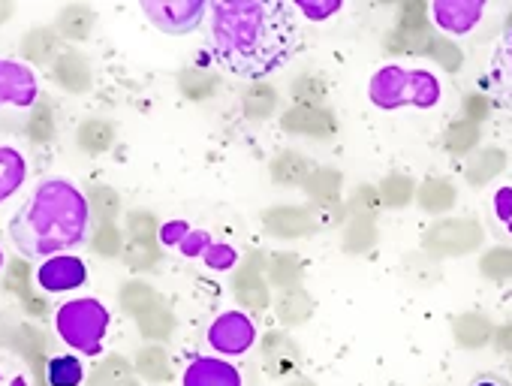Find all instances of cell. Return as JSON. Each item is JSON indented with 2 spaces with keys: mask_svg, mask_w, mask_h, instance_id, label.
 <instances>
[{
  "mask_svg": "<svg viewBox=\"0 0 512 386\" xmlns=\"http://www.w3.org/2000/svg\"><path fill=\"white\" fill-rule=\"evenodd\" d=\"M341 0H296L293 4V10L302 16V19H308L311 25H323V22H329L332 16H338L341 13Z\"/></svg>",
  "mask_w": 512,
  "mask_h": 386,
  "instance_id": "obj_14",
  "label": "cell"
},
{
  "mask_svg": "<svg viewBox=\"0 0 512 386\" xmlns=\"http://www.w3.org/2000/svg\"><path fill=\"white\" fill-rule=\"evenodd\" d=\"M485 16V0H434L431 22L449 37H467Z\"/></svg>",
  "mask_w": 512,
  "mask_h": 386,
  "instance_id": "obj_8",
  "label": "cell"
},
{
  "mask_svg": "<svg viewBox=\"0 0 512 386\" xmlns=\"http://www.w3.org/2000/svg\"><path fill=\"white\" fill-rule=\"evenodd\" d=\"M28 178V160L19 148L0 145V203H7Z\"/></svg>",
  "mask_w": 512,
  "mask_h": 386,
  "instance_id": "obj_12",
  "label": "cell"
},
{
  "mask_svg": "<svg viewBox=\"0 0 512 386\" xmlns=\"http://www.w3.org/2000/svg\"><path fill=\"white\" fill-rule=\"evenodd\" d=\"M181 386H244L241 371L220 356H196L181 374Z\"/></svg>",
  "mask_w": 512,
  "mask_h": 386,
  "instance_id": "obj_11",
  "label": "cell"
},
{
  "mask_svg": "<svg viewBox=\"0 0 512 386\" xmlns=\"http://www.w3.org/2000/svg\"><path fill=\"white\" fill-rule=\"evenodd\" d=\"M0 269H4V251H0Z\"/></svg>",
  "mask_w": 512,
  "mask_h": 386,
  "instance_id": "obj_20",
  "label": "cell"
},
{
  "mask_svg": "<svg viewBox=\"0 0 512 386\" xmlns=\"http://www.w3.org/2000/svg\"><path fill=\"white\" fill-rule=\"evenodd\" d=\"M485 82H488L491 103L512 115V28L494 46V52L488 58Z\"/></svg>",
  "mask_w": 512,
  "mask_h": 386,
  "instance_id": "obj_10",
  "label": "cell"
},
{
  "mask_svg": "<svg viewBox=\"0 0 512 386\" xmlns=\"http://www.w3.org/2000/svg\"><path fill=\"white\" fill-rule=\"evenodd\" d=\"M202 260H205L208 269L226 272V269H232V266L238 263V251H235L232 245H226V242H211V248L202 254Z\"/></svg>",
  "mask_w": 512,
  "mask_h": 386,
  "instance_id": "obj_15",
  "label": "cell"
},
{
  "mask_svg": "<svg viewBox=\"0 0 512 386\" xmlns=\"http://www.w3.org/2000/svg\"><path fill=\"white\" fill-rule=\"evenodd\" d=\"M0 386H28V377H25V374H13V377L7 380L4 371H0Z\"/></svg>",
  "mask_w": 512,
  "mask_h": 386,
  "instance_id": "obj_19",
  "label": "cell"
},
{
  "mask_svg": "<svg viewBox=\"0 0 512 386\" xmlns=\"http://www.w3.org/2000/svg\"><path fill=\"white\" fill-rule=\"evenodd\" d=\"M10 242L28 260H49L82 248L91 236L88 197L70 178H43L10 218Z\"/></svg>",
  "mask_w": 512,
  "mask_h": 386,
  "instance_id": "obj_2",
  "label": "cell"
},
{
  "mask_svg": "<svg viewBox=\"0 0 512 386\" xmlns=\"http://www.w3.org/2000/svg\"><path fill=\"white\" fill-rule=\"evenodd\" d=\"M208 344L220 356H244L256 344V326L244 311H223L208 326Z\"/></svg>",
  "mask_w": 512,
  "mask_h": 386,
  "instance_id": "obj_6",
  "label": "cell"
},
{
  "mask_svg": "<svg viewBox=\"0 0 512 386\" xmlns=\"http://www.w3.org/2000/svg\"><path fill=\"white\" fill-rule=\"evenodd\" d=\"M46 374H49V386H82L85 362L76 353H61V356H52Z\"/></svg>",
  "mask_w": 512,
  "mask_h": 386,
  "instance_id": "obj_13",
  "label": "cell"
},
{
  "mask_svg": "<svg viewBox=\"0 0 512 386\" xmlns=\"http://www.w3.org/2000/svg\"><path fill=\"white\" fill-rule=\"evenodd\" d=\"M109 323H112L109 308L94 296L70 299L55 311L58 338L82 356H100L103 353Z\"/></svg>",
  "mask_w": 512,
  "mask_h": 386,
  "instance_id": "obj_4",
  "label": "cell"
},
{
  "mask_svg": "<svg viewBox=\"0 0 512 386\" xmlns=\"http://www.w3.org/2000/svg\"><path fill=\"white\" fill-rule=\"evenodd\" d=\"M443 97V85L431 70L422 67H401V64H389L380 67L371 82H368V100L383 109H434Z\"/></svg>",
  "mask_w": 512,
  "mask_h": 386,
  "instance_id": "obj_3",
  "label": "cell"
},
{
  "mask_svg": "<svg viewBox=\"0 0 512 386\" xmlns=\"http://www.w3.org/2000/svg\"><path fill=\"white\" fill-rule=\"evenodd\" d=\"M211 242H214V239H211L205 230H190V233H187V239L181 242V248H178V251H181L187 260H196V257H202V254L211 248Z\"/></svg>",
  "mask_w": 512,
  "mask_h": 386,
  "instance_id": "obj_16",
  "label": "cell"
},
{
  "mask_svg": "<svg viewBox=\"0 0 512 386\" xmlns=\"http://www.w3.org/2000/svg\"><path fill=\"white\" fill-rule=\"evenodd\" d=\"M193 227L187 224V221H169V224H163L160 227V242L166 245V248H181V242L187 239V233H190Z\"/></svg>",
  "mask_w": 512,
  "mask_h": 386,
  "instance_id": "obj_17",
  "label": "cell"
},
{
  "mask_svg": "<svg viewBox=\"0 0 512 386\" xmlns=\"http://www.w3.org/2000/svg\"><path fill=\"white\" fill-rule=\"evenodd\" d=\"M208 7L205 0H142L139 10L142 16L169 37H184L193 34L205 19H208Z\"/></svg>",
  "mask_w": 512,
  "mask_h": 386,
  "instance_id": "obj_5",
  "label": "cell"
},
{
  "mask_svg": "<svg viewBox=\"0 0 512 386\" xmlns=\"http://www.w3.org/2000/svg\"><path fill=\"white\" fill-rule=\"evenodd\" d=\"M208 40L229 76L260 82L299 55L302 25L287 0H217L208 7Z\"/></svg>",
  "mask_w": 512,
  "mask_h": 386,
  "instance_id": "obj_1",
  "label": "cell"
},
{
  "mask_svg": "<svg viewBox=\"0 0 512 386\" xmlns=\"http://www.w3.org/2000/svg\"><path fill=\"white\" fill-rule=\"evenodd\" d=\"M88 281V263L76 254H58L37 266V284L46 293H70Z\"/></svg>",
  "mask_w": 512,
  "mask_h": 386,
  "instance_id": "obj_9",
  "label": "cell"
},
{
  "mask_svg": "<svg viewBox=\"0 0 512 386\" xmlns=\"http://www.w3.org/2000/svg\"><path fill=\"white\" fill-rule=\"evenodd\" d=\"M37 97H40V79L34 67L13 58H0V109L4 106L31 109Z\"/></svg>",
  "mask_w": 512,
  "mask_h": 386,
  "instance_id": "obj_7",
  "label": "cell"
},
{
  "mask_svg": "<svg viewBox=\"0 0 512 386\" xmlns=\"http://www.w3.org/2000/svg\"><path fill=\"white\" fill-rule=\"evenodd\" d=\"M470 386H509L503 377H497V374H482V377H476Z\"/></svg>",
  "mask_w": 512,
  "mask_h": 386,
  "instance_id": "obj_18",
  "label": "cell"
}]
</instances>
